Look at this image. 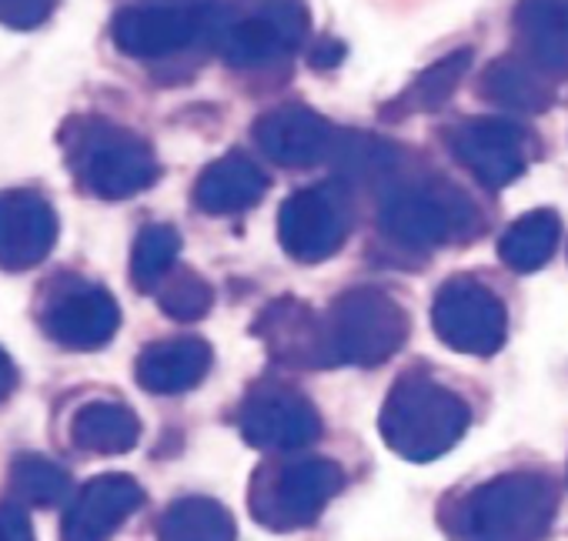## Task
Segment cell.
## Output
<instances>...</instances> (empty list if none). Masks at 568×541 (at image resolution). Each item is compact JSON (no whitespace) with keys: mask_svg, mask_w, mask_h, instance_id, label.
<instances>
[{"mask_svg":"<svg viewBox=\"0 0 568 541\" xmlns=\"http://www.w3.org/2000/svg\"><path fill=\"white\" fill-rule=\"evenodd\" d=\"M558 488L535 471L498 474L442 514L452 541H541L555 521Z\"/></svg>","mask_w":568,"mask_h":541,"instance_id":"obj_1","label":"cell"},{"mask_svg":"<svg viewBox=\"0 0 568 541\" xmlns=\"http://www.w3.org/2000/svg\"><path fill=\"white\" fill-rule=\"evenodd\" d=\"M471 425L465 398L432 375H402L378 415L385 445L405 461H435L452 451Z\"/></svg>","mask_w":568,"mask_h":541,"instance_id":"obj_2","label":"cell"},{"mask_svg":"<svg viewBox=\"0 0 568 541\" xmlns=\"http://www.w3.org/2000/svg\"><path fill=\"white\" fill-rule=\"evenodd\" d=\"M61 144L78 184L94 197L124 201L161 177L151 144L108 118H71L61 131Z\"/></svg>","mask_w":568,"mask_h":541,"instance_id":"obj_3","label":"cell"},{"mask_svg":"<svg viewBox=\"0 0 568 541\" xmlns=\"http://www.w3.org/2000/svg\"><path fill=\"white\" fill-rule=\"evenodd\" d=\"M342 488L345 468L332 458H274L254 471L247 508L271 531H298L315 524Z\"/></svg>","mask_w":568,"mask_h":541,"instance_id":"obj_4","label":"cell"},{"mask_svg":"<svg viewBox=\"0 0 568 541\" xmlns=\"http://www.w3.org/2000/svg\"><path fill=\"white\" fill-rule=\"evenodd\" d=\"M325 321L335 361L358 368H378L388 358H395L412 331L405 308L378 288L345 292L332 305Z\"/></svg>","mask_w":568,"mask_h":541,"instance_id":"obj_5","label":"cell"},{"mask_svg":"<svg viewBox=\"0 0 568 541\" xmlns=\"http://www.w3.org/2000/svg\"><path fill=\"white\" fill-rule=\"evenodd\" d=\"M378 224L408 251H435L471 231L475 207L448 184H408L385 197Z\"/></svg>","mask_w":568,"mask_h":541,"instance_id":"obj_6","label":"cell"},{"mask_svg":"<svg viewBox=\"0 0 568 541\" xmlns=\"http://www.w3.org/2000/svg\"><path fill=\"white\" fill-rule=\"evenodd\" d=\"M352 231V204L338 184H312L295 191L277 211V237L288 257L318 264L345 247Z\"/></svg>","mask_w":568,"mask_h":541,"instance_id":"obj_7","label":"cell"},{"mask_svg":"<svg viewBox=\"0 0 568 541\" xmlns=\"http://www.w3.org/2000/svg\"><path fill=\"white\" fill-rule=\"evenodd\" d=\"M432 325L448 348L475 358H491L495 351H501L508 335L505 305L488 285L475 278H452L438 288Z\"/></svg>","mask_w":568,"mask_h":541,"instance_id":"obj_8","label":"cell"},{"mask_svg":"<svg viewBox=\"0 0 568 541\" xmlns=\"http://www.w3.org/2000/svg\"><path fill=\"white\" fill-rule=\"evenodd\" d=\"M241 438L251 448L284 455L308 448L322 438V415L318 408L292 385L264 381L247 391L237 411Z\"/></svg>","mask_w":568,"mask_h":541,"instance_id":"obj_9","label":"cell"},{"mask_svg":"<svg viewBox=\"0 0 568 541\" xmlns=\"http://www.w3.org/2000/svg\"><path fill=\"white\" fill-rule=\"evenodd\" d=\"M44 335L68 351H98L121 328V308L111 292L88 282H58L41 308Z\"/></svg>","mask_w":568,"mask_h":541,"instance_id":"obj_10","label":"cell"},{"mask_svg":"<svg viewBox=\"0 0 568 541\" xmlns=\"http://www.w3.org/2000/svg\"><path fill=\"white\" fill-rule=\"evenodd\" d=\"M221 28V14H197L171 4H154V0H141L134 8L118 11L111 24V38L118 51L138 61H161L171 54L187 51L194 41Z\"/></svg>","mask_w":568,"mask_h":541,"instance_id":"obj_11","label":"cell"},{"mask_svg":"<svg viewBox=\"0 0 568 541\" xmlns=\"http://www.w3.org/2000/svg\"><path fill=\"white\" fill-rule=\"evenodd\" d=\"M251 335L264 341L267 355L288 368H335L328 321L318 318L298 298H277L261 308L251 325Z\"/></svg>","mask_w":568,"mask_h":541,"instance_id":"obj_12","label":"cell"},{"mask_svg":"<svg viewBox=\"0 0 568 541\" xmlns=\"http://www.w3.org/2000/svg\"><path fill=\"white\" fill-rule=\"evenodd\" d=\"M58 211L44 194L4 191L0 194V267L31 270L58 244Z\"/></svg>","mask_w":568,"mask_h":541,"instance_id":"obj_13","label":"cell"},{"mask_svg":"<svg viewBox=\"0 0 568 541\" xmlns=\"http://www.w3.org/2000/svg\"><path fill=\"white\" fill-rule=\"evenodd\" d=\"M452 154L485 187H505L525 171V134L501 118H475L452 131Z\"/></svg>","mask_w":568,"mask_h":541,"instance_id":"obj_14","label":"cell"},{"mask_svg":"<svg viewBox=\"0 0 568 541\" xmlns=\"http://www.w3.org/2000/svg\"><path fill=\"white\" fill-rule=\"evenodd\" d=\"M144 504V488L131 474H98L64 511V541H111L114 531Z\"/></svg>","mask_w":568,"mask_h":541,"instance_id":"obj_15","label":"cell"},{"mask_svg":"<svg viewBox=\"0 0 568 541\" xmlns=\"http://www.w3.org/2000/svg\"><path fill=\"white\" fill-rule=\"evenodd\" d=\"M254 141L281 167H312L318 161H328V151L335 144V131L325 118L302 104H284L257 118Z\"/></svg>","mask_w":568,"mask_h":541,"instance_id":"obj_16","label":"cell"},{"mask_svg":"<svg viewBox=\"0 0 568 541\" xmlns=\"http://www.w3.org/2000/svg\"><path fill=\"white\" fill-rule=\"evenodd\" d=\"M211 361V345L204 338L184 335L148 345L134 365V375L138 385L151 395H184L207 378Z\"/></svg>","mask_w":568,"mask_h":541,"instance_id":"obj_17","label":"cell"},{"mask_svg":"<svg viewBox=\"0 0 568 541\" xmlns=\"http://www.w3.org/2000/svg\"><path fill=\"white\" fill-rule=\"evenodd\" d=\"M264 191H267L264 171L241 151H231L201 171V177L194 184V204L204 214H217V217L241 214V211L254 207L264 197Z\"/></svg>","mask_w":568,"mask_h":541,"instance_id":"obj_18","label":"cell"},{"mask_svg":"<svg viewBox=\"0 0 568 541\" xmlns=\"http://www.w3.org/2000/svg\"><path fill=\"white\" fill-rule=\"evenodd\" d=\"M515 28L535 68L568 74V0H521Z\"/></svg>","mask_w":568,"mask_h":541,"instance_id":"obj_19","label":"cell"},{"mask_svg":"<svg viewBox=\"0 0 568 541\" xmlns=\"http://www.w3.org/2000/svg\"><path fill=\"white\" fill-rule=\"evenodd\" d=\"M71 441L88 455H128L141 441V418L121 401H91L74 411Z\"/></svg>","mask_w":568,"mask_h":541,"instance_id":"obj_20","label":"cell"},{"mask_svg":"<svg viewBox=\"0 0 568 541\" xmlns=\"http://www.w3.org/2000/svg\"><path fill=\"white\" fill-rule=\"evenodd\" d=\"M217 41H221V54L231 68L241 71H257L267 68L281 58H288L292 51H298L284 31L271 21V14L257 4V11L244 21H231L217 28Z\"/></svg>","mask_w":568,"mask_h":541,"instance_id":"obj_21","label":"cell"},{"mask_svg":"<svg viewBox=\"0 0 568 541\" xmlns=\"http://www.w3.org/2000/svg\"><path fill=\"white\" fill-rule=\"evenodd\" d=\"M481 98L505 111L541 114L551 108V88L541 81L535 64L521 58H498L481 74Z\"/></svg>","mask_w":568,"mask_h":541,"instance_id":"obj_22","label":"cell"},{"mask_svg":"<svg viewBox=\"0 0 568 541\" xmlns=\"http://www.w3.org/2000/svg\"><path fill=\"white\" fill-rule=\"evenodd\" d=\"M237 524L214 498H178L158 521V541H234Z\"/></svg>","mask_w":568,"mask_h":541,"instance_id":"obj_23","label":"cell"},{"mask_svg":"<svg viewBox=\"0 0 568 541\" xmlns=\"http://www.w3.org/2000/svg\"><path fill=\"white\" fill-rule=\"evenodd\" d=\"M561 237V224L555 211H528L521 214L498 241V257L518 275H531L551 261Z\"/></svg>","mask_w":568,"mask_h":541,"instance_id":"obj_24","label":"cell"},{"mask_svg":"<svg viewBox=\"0 0 568 541\" xmlns=\"http://www.w3.org/2000/svg\"><path fill=\"white\" fill-rule=\"evenodd\" d=\"M328 161L335 164V171L348 184H375V181H385L395 171L398 151L392 144L372 137V134L348 131V134H335Z\"/></svg>","mask_w":568,"mask_h":541,"instance_id":"obj_25","label":"cell"},{"mask_svg":"<svg viewBox=\"0 0 568 541\" xmlns=\"http://www.w3.org/2000/svg\"><path fill=\"white\" fill-rule=\"evenodd\" d=\"M181 254V234L171 224H148L131 251V285L138 292H158L174 270Z\"/></svg>","mask_w":568,"mask_h":541,"instance_id":"obj_26","label":"cell"},{"mask_svg":"<svg viewBox=\"0 0 568 541\" xmlns=\"http://www.w3.org/2000/svg\"><path fill=\"white\" fill-rule=\"evenodd\" d=\"M11 488L38 508H58L71 494V474L44 455H18L11 465Z\"/></svg>","mask_w":568,"mask_h":541,"instance_id":"obj_27","label":"cell"},{"mask_svg":"<svg viewBox=\"0 0 568 541\" xmlns=\"http://www.w3.org/2000/svg\"><path fill=\"white\" fill-rule=\"evenodd\" d=\"M468 68H471V51L468 48L452 51L442 61H435L428 71H422L402 101H408V108H415V111H438L455 94V88L462 84Z\"/></svg>","mask_w":568,"mask_h":541,"instance_id":"obj_28","label":"cell"},{"mask_svg":"<svg viewBox=\"0 0 568 541\" xmlns=\"http://www.w3.org/2000/svg\"><path fill=\"white\" fill-rule=\"evenodd\" d=\"M158 305L168 318L174 321H197L211 312L214 305V288L194 275L191 267H178L161 282L158 288Z\"/></svg>","mask_w":568,"mask_h":541,"instance_id":"obj_29","label":"cell"},{"mask_svg":"<svg viewBox=\"0 0 568 541\" xmlns=\"http://www.w3.org/2000/svg\"><path fill=\"white\" fill-rule=\"evenodd\" d=\"M61 0H0V24L11 31H34L41 28Z\"/></svg>","mask_w":568,"mask_h":541,"instance_id":"obj_30","label":"cell"},{"mask_svg":"<svg viewBox=\"0 0 568 541\" xmlns=\"http://www.w3.org/2000/svg\"><path fill=\"white\" fill-rule=\"evenodd\" d=\"M0 541H38L31 514L21 504H0Z\"/></svg>","mask_w":568,"mask_h":541,"instance_id":"obj_31","label":"cell"},{"mask_svg":"<svg viewBox=\"0 0 568 541\" xmlns=\"http://www.w3.org/2000/svg\"><path fill=\"white\" fill-rule=\"evenodd\" d=\"M14 388H18V368H14L11 355L0 348V405L14 395Z\"/></svg>","mask_w":568,"mask_h":541,"instance_id":"obj_32","label":"cell"},{"mask_svg":"<svg viewBox=\"0 0 568 541\" xmlns=\"http://www.w3.org/2000/svg\"><path fill=\"white\" fill-rule=\"evenodd\" d=\"M154 4H171V8H184V11H197V14H221V0H154Z\"/></svg>","mask_w":568,"mask_h":541,"instance_id":"obj_33","label":"cell"}]
</instances>
